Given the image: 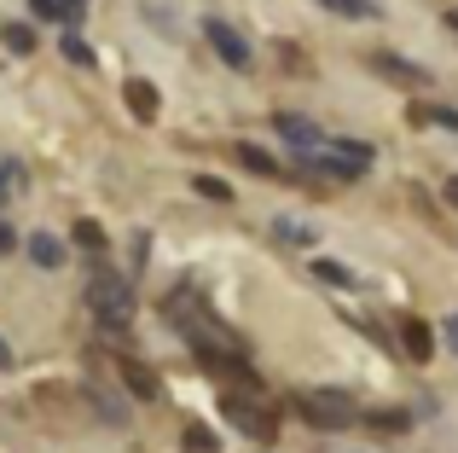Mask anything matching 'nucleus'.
Instances as JSON below:
<instances>
[{"label": "nucleus", "instance_id": "obj_1", "mask_svg": "<svg viewBox=\"0 0 458 453\" xmlns=\"http://www.w3.org/2000/svg\"><path fill=\"white\" fill-rule=\"evenodd\" d=\"M88 308H93V320H99L111 338H123L128 320H134V285H128V273H111V268L93 273V285H88Z\"/></svg>", "mask_w": 458, "mask_h": 453}, {"label": "nucleus", "instance_id": "obj_2", "mask_svg": "<svg viewBox=\"0 0 458 453\" xmlns=\"http://www.w3.org/2000/svg\"><path fill=\"white\" fill-rule=\"evenodd\" d=\"M273 128H279L284 151H291L296 163H308L313 151H325V146H331V140L319 134V123H308V116H296V111H279V116H273Z\"/></svg>", "mask_w": 458, "mask_h": 453}, {"label": "nucleus", "instance_id": "obj_3", "mask_svg": "<svg viewBox=\"0 0 458 453\" xmlns=\"http://www.w3.org/2000/svg\"><path fill=\"white\" fill-rule=\"evenodd\" d=\"M203 41H209L215 58H221V64H233V70H250V58H256V53H250V41L226 18H203Z\"/></svg>", "mask_w": 458, "mask_h": 453}, {"label": "nucleus", "instance_id": "obj_4", "mask_svg": "<svg viewBox=\"0 0 458 453\" xmlns=\"http://www.w3.org/2000/svg\"><path fill=\"white\" fill-rule=\"evenodd\" d=\"M302 419L313 431H348L354 424V407L343 396H302Z\"/></svg>", "mask_w": 458, "mask_h": 453}, {"label": "nucleus", "instance_id": "obj_5", "mask_svg": "<svg viewBox=\"0 0 458 453\" xmlns=\"http://www.w3.org/2000/svg\"><path fill=\"white\" fill-rule=\"evenodd\" d=\"M226 419H233L250 442H273V431H279V424H273V413H261L256 401H238V396L226 401Z\"/></svg>", "mask_w": 458, "mask_h": 453}, {"label": "nucleus", "instance_id": "obj_6", "mask_svg": "<svg viewBox=\"0 0 458 453\" xmlns=\"http://www.w3.org/2000/svg\"><path fill=\"white\" fill-rule=\"evenodd\" d=\"M371 64H377L383 76L406 81V88H429V70H424V64H412V58H401V53H371Z\"/></svg>", "mask_w": 458, "mask_h": 453}, {"label": "nucleus", "instance_id": "obj_7", "mask_svg": "<svg viewBox=\"0 0 458 453\" xmlns=\"http://www.w3.org/2000/svg\"><path fill=\"white\" fill-rule=\"evenodd\" d=\"M23 250H30V261H35V268H47V273L64 268V238H53V233H30V238H23Z\"/></svg>", "mask_w": 458, "mask_h": 453}, {"label": "nucleus", "instance_id": "obj_8", "mask_svg": "<svg viewBox=\"0 0 458 453\" xmlns=\"http://www.w3.org/2000/svg\"><path fill=\"white\" fill-rule=\"evenodd\" d=\"M436 326H424V320H406V326H401V349L406 355H418V361H429V355H436Z\"/></svg>", "mask_w": 458, "mask_h": 453}, {"label": "nucleus", "instance_id": "obj_9", "mask_svg": "<svg viewBox=\"0 0 458 453\" xmlns=\"http://www.w3.org/2000/svg\"><path fill=\"white\" fill-rule=\"evenodd\" d=\"M273 238H279V244H296V250H302V244H313L319 233H313L302 216H279V221H273Z\"/></svg>", "mask_w": 458, "mask_h": 453}, {"label": "nucleus", "instance_id": "obj_10", "mask_svg": "<svg viewBox=\"0 0 458 453\" xmlns=\"http://www.w3.org/2000/svg\"><path fill=\"white\" fill-rule=\"evenodd\" d=\"M233 151H238V163H244L250 175H267V181H273V175H279V163H273V158H267V151H261V146H250V140H238Z\"/></svg>", "mask_w": 458, "mask_h": 453}, {"label": "nucleus", "instance_id": "obj_11", "mask_svg": "<svg viewBox=\"0 0 458 453\" xmlns=\"http://www.w3.org/2000/svg\"><path fill=\"white\" fill-rule=\"evenodd\" d=\"M128 111H134V116H146V123H151V116H157V88H151V81H128Z\"/></svg>", "mask_w": 458, "mask_h": 453}, {"label": "nucleus", "instance_id": "obj_12", "mask_svg": "<svg viewBox=\"0 0 458 453\" xmlns=\"http://www.w3.org/2000/svg\"><path fill=\"white\" fill-rule=\"evenodd\" d=\"M191 192L209 198V204H233V186H226L221 175H191Z\"/></svg>", "mask_w": 458, "mask_h": 453}, {"label": "nucleus", "instance_id": "obj_13", "mask_svg": "<svg viewBox=\"0 0 458 453\" xmlns=\"http://www.w3.org/2000/svg\"><path fill=\"white\" fill-rule=\"evenodd\" d=\"M313 273H319V279L331 285V291H354V273H348L343 261H331V256H319V261H313Z\"/></svg>", "mask_w": 458, "mask_h": 453}, {"label": "nucleus", "instance_id": "obj_14", "mask_svg": "<svg viewBox=\"0 0 458 453\" xmlns=\"http://www.w3.org/2000/svg\"><path fill=\"white\" fill-rule=\"evenodd\" d=\"M123 378H128V389H134V396H157V372L151 366H140V361H123Z\"/></svg>", "mask_w": 458, "mask_h": 453}, {"label": "nucleus", "instance_id": "obj_15", "mask_svg": "<svg viewBox=\"0 0 458 453\" xmlns=\"http://www.w3.org/2000/svg\"><path fill=\"white\" fill-rule=\"evenodd\" d=\"M93 407H99L105 419L116 424V431H123V424H128V401H116V396H111V389H105V384H93Z\"/></svg>", "mask_w": 458, "mask_h": 453}, {"label": "nucleus", "instance_id": "obj_16", "mask_svg": "<svg viewBox=\"0 0 458 453\" xmlns=\"http://www.w3.org/2000/svg\"><path fill=\"white\" fill-rule=\"evenodd\" d=\"M186 453H221V436L209 424H186Z\"/></svg>", "mask_w": 458, "mask_h": 453}, {"label": "nucleus", "instance_id": "obj_17", "mask_svg": "<svg viewBox=\"0 0 458 453\" xmlns=\"http://www.w3.org/2000/svg\"><path fill=\"white\" fill-rule=\"evenodd\" d=\"M371 424H377V431H389V436H401V431H412V413L383 407V413H371Z\"/></svg>", "mask_w": 458, "mask_h": 453}, {"label": "nucleus", "instance_id": "obj_18", "mask_svg": "<svg viewBox=\"0 0 458 453\" xmlns=\"http://www.w3.org/2000/svg\"><path fill=\"white\" fill-rule=\"evenodd\" d=\"M58 53H64V58H70V64H93V47H88V41H81V35H76V30H70V35H64V41H58Z\"/></svg>", "mask_w": 458, "mask_h": 453}, {"label": "nucleus", "instance_id": "obj_19", "mask_svg": "<svg viewBox=\"0 0 458 453\" xmlns=\"http://www.w3.org/2000/svg\"><path fill=\"white\" fill-rule=\"evenodd\" d=\"M70 238H76L81 250H105V226L99 221H76V233H70Z\"/></svg>", "mask_w": 458, "mask_h": 453}, {"label": "nucleus", "instance_id": "obj_20", "mask_svg": "<svg viewBox=\"0 0 458 453\" xmlns=\"http://www.w3.org/2000/svg\"><path fill=\"white\" fill-rule=\"evenodd\" d=\"M6 47L12 53H35V30L30 23H6Z\"/></svg>", "mask_w": 458, "mask_h": 453}, {"label": "nucleus", "instance_id": "obj_21", "mask_svg": "<svg viewBox=\"0 0 458 453\" xmlns=\"http://www.w3.org/2000/svg\"><path fill=\"white\" fill-rule=\"evenodd\" d=\"M30 12L41 23H70V12H64V0H30Z\"/></svg>", "mask_w": 458, "mask_h": 453}, {"label": "nucleus", "instance_id": "obj_22", "mask_svg": "<svg viewBox=\"0 0 458 453\" xmlns=\"http://www.w3.org/2000/svg\"><path fill=\"white\" fill-rule=\"evenodd\" d=\"M331 12H343V18H377V6L371 0H325Z\"/></svg>", "mask_w": 458, "mask_h": 453}, {"label": "nucleus", "instance_id": "obj_23", "mask_svg": "<svg viewBox=\"0 0 458 453\" xmlns=\"http://www.w3.org/2000/svg\"><path fill=\"white\" fill-rule=\"evenodd\" d=\"M331 146L343 151L348 163H360V169H366V163H371V146H366V140H331Z\"/></svg>", "mask_w": 458, "mask_h": 453}, {"label": "nucleus", "instance_id": "obj_24", "mask_svg": "<svg viewBox=\"0 0 458 453\" xmlns=\"http://www.w3.org/2000/svg\"><path fill=\"white\" fill-rule=\"evenodd\" d=\"M18 244H23V238H18V226H12V221H0V256H12Z\"/></svg>", "mask_w": 458, "mask_h": 453}, {"label": "nucleus", "instance_id": "obj_25", "mask_svg": "<svg viewBox=\"0 0 458 453\" xmlns=\"http://www.w3.org/2000/svg\"><path fill=\"white\" fill-rule=\"evenodd\" d=\"M64 12H70V30H76V23L88 18V0H64Z\"/></svg>", "mask_w": 458, "mask_h": 453}, {"label": "nucleus", "instance_id": "obj_26", "mask_svg": "<svg viewBox=\"0 0 458 453\" xmlns=\"http://www.w3.org/2000/svg\"><path fill=\"white\" fill-rule=\"evenodd\" d=\"M441 343H447V349H453V355H458V314H453V320H447V326H441Z\"/></svg>", "mask_w": 458, "mask_h": 453}, {"label": "nucleus", "instance_id": "obj_27", "mask_svg": "<svg viewBox=\"0 0 458 453\" xmlns=\"http://www.w3.org/2000/svg\"><path fill=\"white\" fill-rule=\"evenodd\" d=\"M6 366H12V343L0 338V372H6Z\"/></svg>", "mask_w": 458, "mask_h": 453}, {"label": "nucleus", "instance_id": "obj_28", "mask_svg": "<svg viewBox=\"0 0 458 453\" xmlns=\"http://www.w3.org/2000/svg\"><path fill=\"white\" fill-rule=\"evenodd\" d=\"M447 204L458 209V175H453V181H447Z\"/></svg>", "mask_w": 458, "mask_h": 453}, {"label": "nucleus", "instance_id": "obj_29", "mask_svg": "<svg viewBox=\"0 0 458 453\" xmlns=\"http://www.w3.org/2000/svg\"><path fill=\"white\" fill-rule=\"evenodd\" d=\"M6 181H12V169H0V204H6Z\"/></svg>", "mask_w": 458, "mask_h": 453}, {"label": "nucleus", "instance_id": "obj_30", "mask_svg": "<svg viewBox=\"0 0 458 453\" xmlns=\"http://www.w3.org/2000/svg\"><path fill=\"white\" fill-rule=\"evenodd\" d=\"M447 30H458V6H453V12H447Z\"/></svg>", "mask_w": 458, "mask_h": 453}]
</instances>
